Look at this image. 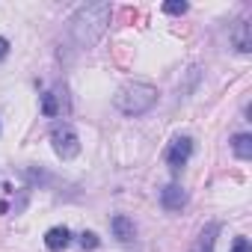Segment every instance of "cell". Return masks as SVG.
<instances>
[{
	"mask_svg": "<svg viewBox=\"0 0 252 252\" xmlns=\"http://www.w3.org/2000/svg\"><path fill=\"white\" fill-rule=\"evenodd\" d=\"M71 243V231L65 228V225H54V228H48V234H45V246L51 249V252H60V249H65Z\"/></svg>",
	"mask_w": 252,
	"mask_h": 252,
	"instance_id": "30bf717a",
	"label": "cell"
},
{
	"mask_svg": "<svg viewBox=\"0 0 252 252\" xmlns=\"http://www.w3.org/2000/svg\"><path fill=\"white\" fill-rule=\"evenodd\" d=\"M80 246H83V249H98L101 240H98L95 231H83V234H80Z\"/></svg>",
	"mask_w": 252,
	"mask_h": 252,
	"instance_id": "7c38bea8",
	"label": "cell"
},
{
	"mask_svg": "<svg viewBox=\"0 0 252 252\" xmlns=\"http://www.w3.org/2000/svg\"><path fill=\"white\" fill-rule=\"evenodd\" d=\"M6 57H9V42H6L3 36H0V63H3Z\"/></svg>",
	"mask_w": 252,
	"mask_h": 252,
	"instance_id": "9a60e30c",
	"label": "cell"
},
{
	"mask_svg": "<svg viewBox=\"0 0 252 252\" xmlns=\"http://www.w3.org/2000/svg\"><path fill=\"white\" fill-rule=\"evenodd\" d=\"M231 252H252V246H249V240H246V237H234Z\"/></svg>",
	"mask_w": 252,
	"mask_h": 252,
	"instance_id": "5bb4252c",
	"label": "cell"
},
{
	"mask_svg": "<svg viewBox=\"0 0 252 252\" xmlns=\"http://www.w3.org/2000/svg\"><path fill=\"white\" fill-rule=\"evenodd\" d=\"M190 155H193V140L190 137H175L172 143H169V149H166V163H169V169H181L187 160H190Z\"/></svg>",
	"mask_w": 252,
	"mask_h": 252,
	"instance_id": "277c9868",
	"label": "cell"
},
{
	"mask_svg": "<svg viewBox=\"0 0 252 252\" xmlns=\"http://www.w3.org/2000/svg\"><path fill=\"white\" fill-rule=\"evenodd\" d=\"M116 110L122 116H143L149 113L155 104H158V89L152 83H143V80H134V83H125L116 98H113Z\"/></svg>",
	"mask_w": 252,
	"mask_h": 252,
	"instance_id": "6da1fadb",
	"label": "cell"
},
{
	"mask_svg": "<svg viewBox=\"0 0 252 252\" xmlns=\"http://www.w3.org/2000/svg\"><path fill=\"white\" fill-rule=\"evenodd\" d=\"M160 205H163L166 211H181V208L187 205V193H184L178 184H166V187L160 190Z\"/></svg>",
	"mask_w": 252,
	"mask_h": 252,
	"instance_id": "52a82bcc",
	"label": "cell"
},
{
	"mask_svg": "<svg viewBox=\"0 0 252 252\" xmlns=\"http://www.w3.org/2000/svg\"><path fill=\"white\" fill-rule=\"evenodd\" d=\"M217 234H220V222H208V225L199 231V237L193 240L190 252H214V246H217Z\"/></svg>",
	"mask_w": 252,
	"mask_h": 252,
	"instance_id": "8992f818",
	"label": "cell"
},
{
	"mask_svg": "<svg viewBox=\"0 0 252 252\" xmlns=\"http://www.w3.org/2000/svg\"><path fill=\"white\" fill-rule=\"evenodd\" d=\"M231 42L240 54H249L252 51V24L249 21H237L234 30H231Z\"/></svg>",
	"mask_w": 252,
	"mask_h": 252,
	"instance_id": "9c48e42d",
	"label": "cell"
},
{
	"mask_svg": "<svg viewBox=\"0 0 252 252\" xmlns=\"http://www.w3.org/2000/svg\"><path fill=\"white\" fill-rule=\"evenodd\" d=\"M110 228H113V234H116L122 243H131V240L137 237L134 220H131V217H125V214H116V217L110 220Z\"/></svg>",
	"mask_w": 252,
	"mask_h": 252,
	"instance_id": "ba28073f",
	"label": "cell"
},
{
	"mask_svg": "<svg viewBox=\"0 0 252 252\" xmlns=\"http://www.w3.org/2000/svg\"><path fill=\"white\" fill-rule=\"evenodd\" d=\"M110 21V6L107 3H92V6H83L77 9V15L71 18L74 24V36L80 39V45H92L101 33H104V24Z\"/></svg>",
	"mask_w": 252,
	"mask_h": 252,
	"instance_id": "7a4b0ae2",
	"label": "cell"
},
{
	"mask_svg": "<svg viewBox=\"0 0 252 252\" xmlns=\"http://www.w3.org/2000/svg\"><path fill=\"white\" fill-rule=\"evenodd\" d=\"M231 152H234L240 160H249V158H252V137H249V134H234V137H231Z\"/></svg>",
	"mask_w": 252,
	"mask_h": 252,
	"instance_id": "8fae6325",
	"label": "cell"
},
{
	"mask_svg": "<svg viewBox=\"0 0 252 252\" xmlns=\"http://www.w3.org/2000/svg\"><path fill=\"white\" fill-rule=\"evenodd\" d=\"M187 9H190V6H187V3H178V0H175V3H163V12H166V15H184Z\"/></svg>",
	"mask_w": 252,
	"mask_h": 252,
	"instance_id": "4fadbf2b",
	"label": "cell"
},
{
	"mask_svg": "<svg viewBox=\"0 0 252 252\" xmlns=\"http://www.w3.org/2000/svg\"><path fill=\"white\" fill-rule=\"evenodd\" d=\"M51 143H54V152L63 158V160H71L80 155V140H77V131L71 128L68 122H57L51 128Z\"/></svg>",
	"mask_w": 252,
	"mask_h": 252,
	"instance_id": "3957f363",
	"label": "cell"
},
{
	"mask_svg": "<svg viewBox=\"0 0 252 252\" xmlns=\"http://www.w3.org/2000/svg\"><path fill=\"white\" fill-rule=\"evenodd\" d=\"M63 110H65V89H63V86H54L51 92L42 95V113H45L48 119L63 116Z\"/></svg>",
	"mask_w": 252,
	"mask_h": 252,
	"instance_id": "5b68a950",
	"label": "cell"
}]
</instances>
